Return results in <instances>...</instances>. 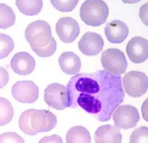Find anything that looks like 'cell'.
I'll return each instance as SVG.
<instances>
[{
	"mask_svg": "<svg viewBox=\"0 0 148 143\" xmlns=\"http://www.w3.org/2000/svg\"><path fill=\"white\" fill-rule=\"evenodd\" d=\"M13 98L22 103H33L39 97V87L32 81H18L11 89Z\"/></svg>",
	"mask_w": 148,
	"mask_h": 143,
	"instance_id": "9c48e42d",
	"label": "cell"
},
{
	"mask_svg": "<svg viewBox=\"0 0 148 143\" xmlns=\"http://www.w3.org/2000/svg\"><path fill=\"white\" fill-rule=\"evenodd\" d=\"M123 3H126V4H135L137 3L138 2H140L142 0H121Z\"/></svg>",
	"mask_w": 148,
	"mask_h": 143,
	"instance_id": "83f0119b",
	"label": "cell"
},
{
	"mask_svg": "<svg viewBox=\"0 0 148 143\" xmlns=\"http://www.w3.org/2000/svg\"><path fill=\"white\" fill-rule=\"evenodd\" d=\"M56 32L60 41L65 43L73 42L80 32L78 22L71 17L60 18L56 24Z\"/></svg>",
	"mask_w": 148,
	"mask_h": 143,
	"instance_id": "30bf717a",
	"label": "cell"
},
{
	"mask_svg": "<svg viewBox=\"0 0 148 143\" xmlns=\"http://www.w3.org/2000/svg\"><path fill=\"white\" fill-rule=\"evenodd\" d=\"M57 124V118L48 110L30 109L24 111L18 120L21 131L29 135L50 131Z\"/></svg>",
	"mask_w": 148,
	"mask_h": 143,
	"instance_id": "3957f363",
	"label": "cell"
},
{
	"mask_svg": "<svg viewBox=\"0 0 148 143\" xmlns=\"http://www.w3.org/2000/svg\"><path fill=\"white\" fill-rule=\"evenodd\" d=\"M79 0H51L53 7L63 13L72 11L77 6Z\"/></svg>",
	"mask_w": 148,
	"mask_h": 143,
	"instance_id": "7402d4cb",
	"label": "cell"
},
{
	"mask_svg": "<svg viewBox=\"0 0 148 143\" xmlns=\"http://www.w3.org/2000/svg\"><path fill=\"white\" fill-rule=\"evenodd\" d=\"M62 142V140H61L60 137L56 135H53L51 137H45L43 138H42L39 142Z\"/></svg>",
	"mask_w": 148,
	"mask_h": 143,
	"instance_id": "4316f807",
	"label": "cell"
},
{
	"mask_svg": "<svg viewBox=\"0 0 148 143\" xmlns=\"http://www.w3.org/2000/svg\"><path fill=\"white\" fill-rule=\"evenodd\" d=\"M121 139L120 128L109 124L98 127L94 135L96 143H120Z\"/></svg>",
	"mask_w": 148,
	"mask_h": 143,
	"instance_id": "9a60e30c",
	"label": "cell"
},
{
	"mask_svg": "<svg viewBox=\"0 0 148 143\" xmlns=\"http://www.w3.org/2000/svg\"><path fill=\"white\" fill-rule=\"evenodd\" d=\"M25 38L32 50L39 57L51 56L57 49L51 26L46 21L36 20L30 23L26 29Z\"/></svg>",
	"mask_w": 148,
	"mask_h": 143,
	"instance_id": "7a4b0ae2",
	"label": "cell"
},
{
	"mask_svg": "<svg viewBox=\"0 0 148 143\" xmlns=\"http://www.w3.org/2000/svg\"><path fill=\"white\" fill-rule=\"evenodd\" d=\"M9 81V74L6 69L0 67V89L4 88Z\"/></svg>",
	"mask_w": 148,
	"mask_h": 143,
	"instance_id": "d4e9b609",
	"label": "cell"
},
{
	"mask_svg": "<svg viewBox=\"0 0 148 143\" xmlns=\"http://www.w3.org/2000/svg\"><path fill=\"white\" fill-rule=\"evenodd\" d=\"M19 11L27 16L38 15L43 8V0H16Z\"/></svg>",
	"mask_w": 148,
	"mask_h": 143,
	"instance_id": "ac0fdd59",
	"label": "cell"
},
{
	"mask_svg": "<svg viewBox=\"0 0 148 143\" xmlns=\"http://www.w3.org/2000/svg\"><path fill=\"white\" fill-rule=\"evenodd\" d=\"M139 16L146 26H147V3L140 8Z\"/></svg>",
	"mask_w": 148,
	"mask_h": 143,
	"instance_id": "484cf974",
	"label": "cell"
},
{
	"mask_svg": "<svg viewBox=\"0 0 148 143\" xmlns=\"http://www.w3.org/2000/svg\"><path fill=\"white\" fill-rule=\"evenodd\" d=\"M44 100L49 107L56 110L65 109L69 107L67 87L58 82L48 85L44 91Z\"/></svg>",
	"mask_w": 148,
	"mask_h": 143,
	"instance_id": "8992f818",
	"label": "cell"
},
{
	"mask_svg": "<svg viewBox=\"0 0 148 143\" xmlns=\"http://www.w3.org/2000/svg\"><path fill=\"white\" fill-rule=\"evenodd\" d=\"M11 67L14 73L20 76H27L31 74L35 68L34 58L26 52L16 54L11 60Z\"/></svg>",
	"mask_w": 148,
	"mask_h": 143,
	"instance_id": "4fadbf2b",
	"label": "cell"
},
{
	"mask_svg": "<svg viewBox=\"0 0 148 143\" xmlns=\"http://www.w3.org/2000/svg\"><path fill=\"white\" fill-rule=\"evenodd\" d=\"M14 43L10 36L0 33V59L7 57L13 51Z\"/></svg>",
	"mask_w": 148,
	"mask_h": 143,
	"instance_id": "44dd1931",
	"label": "cell"
},
{
	"mask_svg": "<svg viewBox=\"0 0 148 143\" xmlns=\"http://www.w3.org/2000/svg\"><path fill=\"white\" fill-rule=\"evenodd\" d=\"M125 92L132 98H140L148 89V78L144 73L132 71L126 73L123 79Z\"/></svg>",
	"mask_w": 148,
	"mask_h": 143,
	"instance_id": "52a82bcc",
	"label": "cell"
},
{
	"mask_svg": "<svg viewBox=\"0 0 148 143\" xmlns=\"http://www.w3.org/2000/svg\"><path fill=\"white\" fill-rule=\"evenodd\" d=\"M0 142H24V140L16 133L8 132L0 135Z\"/></svg>",
	"mask_w": 148,
	"mask_h": 143,
	"instance_id": "cb8c5ba5",
	"label": "cell"
},
{
	"mask_svg": "<svg viewBox=\"0 0 148 143\" xmlns=\"http://www.w3.org/2000/svg\"><path fill=\"white\" fill-rule=\"evenodd\" d=\"M67 89L69 107L79 106L101 122L108 121L125 99L121 77L102 69L72 77Z\"/></svg>",
	"mask_w": 148,
	"mask_h": 143,
	"instance_id": "6da1fadb",
	"label": "cell"
},
{
	"mask_svg": "<svg viewBox=\"0 0 148 143\" xmlns=\"http://www.w3.org/2000/svg\"><path fill=\"white\" fill-rule=\"evenodd\" d=\"M112 115L115 126L125 130L135 127L140 120L138 109L130 104L118 106Z\"/></svg>",
	"mask_w": 148,
	"mask_h": 143,
	"instance_id": "ba28073f",
	"label": "cell"
},
{
	"mask_svg": "<svg viewBox=\"0 0 148 143\" xmlns=\"http://www.w3.org/2000/svg\"><path fill=\"white\" fill-rule=\"evenodd\" d=\"M104 42L101 36L95 32L85 33L78 42V48L84 55L92 56L98 55L103 49Z\"/></svg>",
	"mask_w": 148,
	"mask_h": 143,
	"instance_id": "7c38bea8",
	"label": "cell"
},
{
	"mask_svg": "<svg viewBox=\"0 0 148 143\" xmlns=\"http://www.w3.org/2000/svg\"><path fill=\"white\" fill-rule=\"evenodd\" d=\"M107 40L112 43L120 44L128 36L129 29L125 22L114 20L107 23L104 29Z\"/></svg>",
	"mask_w": 148,
	"mask_h": 143,
	"instance_id": "5bb4252c",
	"label": "cell"
},
{
	"mask_svg": "<svg viewBox=\"0 0 148 143\" xmlns=\"http://www.w3.org/2000/svg\"><path fill=\"white\" fill-rule=\"evenodd\" d=\"M126 51L134 64L144 63L148 58V41L141 36H134L127 42Z\"/></svg>",
	"mask_w": 148,
	"mask_h": 143,
	"instance_id": "8fae6325",
	"label": "cell"
},
{
	"mask_svg": "<svg viewBox=\"0 0 148 143\" xmlns=\"http://www.w3.org/2000/svg\"><path fill=\"white\" fill-rule=\"evenodd\" d=\"M66 141L67 143H90L91 138L87 128L82 126H74L67 132Z\"/></svg>",
	"mask_w": 148,
	"mask_h": 143,
	"instance_id": "e0dca14e",
	"label": "cell"
},
{
	"mask_svg": "<svg viewBox=\"0 0 148 143\" xmlns=\"http://www.w3.org/2000/svg\"><path fill=\"white\" fill-rule=\"evenodd\" d=\"M148 128L146 126H140L134 130L130 137V142H147Z\"/></svg>",
	"mask_w": 148,
	"mask_h": 143,
	"instance_id": "603a6c76",
	"label": "cell"
},
{
	"mask_svg": "<svg viewBox=\"0 0 148 143\" xmlns=\"http://www.w3.org/2000/svg\"><path fill=\"white\" fill-rule=\"evenodd\" d=\"M109 8L103 0H86L80 8L81 20L88 26H100L106 21Z\"/></svg>",
	"mask_w": 148,
	"mask_h": 143,
	"instance_id": "277c9868",
	"label": "cell"
},
{
	"mask_svg": "<svg viewBox=\"0 0 148 143\" xmlns=\"http://www.w3.org/2000/svg\"><path fill=\"white\" fill-rule=\"evenodd\" d=\"M16 20L14 12L5 4H0V29H7L13 26Z\"/></svg>",
	"mask_w": 148,
	"mask_h": 143,
	"instance_id": "d6986e66",
	"label": "cell"
},
{
	"mask_svg": "<svg viewBox=\"0 0 148 143\" xmlns=\"http://www.w3.org/2000/svg\"><path fill=\"white\" fill-rule=\"evenodd\" d=\"M14 116V109L5 98L0 97V126L9 124Z\"/></svg>",
	"mask_w": 148,
	"mask_h": 143,
	"instance_id": "ffe728a7",
	"label": "cell"
},
{
	"mask_svg": "<svg viewBox=\"0 0 148 143\" xmlns=\"http://www.w3.org/2000/svg\"><path fill=\"white\" fill-rule=\"evenodd\" d=\"M101 63L105 71L114 76L126 72L127 61L125 54L117 48H109L101 54Z\"/></svg>",
	"mask_w": 148,
	"mask_h": 143,
	"instance_id": "5b68a950",
	"label": "cell"
},
{
	"mask_svg": "<svg viewBox=\"0 0 148 143\" xmlns=\"http://www.w3.org/2000/svg\"><path fill=\"white\" fill-rule=\"evenodd\" d=\"M58 62L62 71L68 75L77 74L81 68L80 58L73 52H63L59 57Z\"/></svg>",
	"mask_w": 148,
	"mask_h": 143,
	"instance_id": "2e32d148",
	"label": "cell"
}]
</instances>
